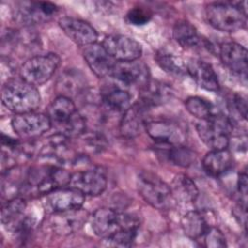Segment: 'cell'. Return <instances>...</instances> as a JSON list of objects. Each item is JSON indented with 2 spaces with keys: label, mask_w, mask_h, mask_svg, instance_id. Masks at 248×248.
Segmentation results:
<instances>
[{
  "label": "cell",
  "mask_w": 248,
  "mask_h": 248,
  "mask_svg": "<svg viewBox=\"0 0 248 248\" xmlns=\"http://www.w3.org/2000/svg\"><path fill=\"white\" fill-rule=\"evenodd\" d=\"M93 232L113 246H130L140 228V219L134 214L102 207L89 217Z\"/></svg>",
  "instance_id": "6da1fadb"
},
{
  "label": "cell",
  "mask_w": 248,
  "mask_h": 248,
  "mask_svg": "<svg viewBox=\"0 0 248 248\" xmlns=\"http://www.w3.org/2000/svg\"><path fill=\"white\" fill-rule=\"evenodd\" d=\"M1 98L4 107L16 114L34 111L41 104L37 86L21 78L7 80L2 87Z\"/></svg>",
  "instance_id": "7a4b0ae2"
},
{
  "label": "cell",
  "mask_w": 248,
  "mask_h": 248,
  "mask_svg": "<svg viewBox=\"0 0 248 248\" xmlns=\"http://www.w3.org/2000/svg\"><path fill=\"white\" fill-rule=\"evenodd\" d=\"M208 23L215 29L232 33L241 30L247 23L246 2H213L205 7Z\"/></svg>",
  "instance_id": "3957f363"
},
{
  "label": "cell",
  "mask_w": 248,
  "mask_h": 248,
  "mask_svg": "<svg viewBox=\"0 0 248 248\" xmlns=\"http://www.w3.org/2000/svg\"><path fill=\"white\" fill-rule=\"evenodd\" d=\"M137 189L140 196L156 209L166 210L174 203L170 186L152 171L142 170L139 172Z\"/></svg>",
  "instance_id": "277c9868"
},
{
  "label": "cell",
  "mask_w": 248,
  "mask_h": 248,
  "mask_svg": "<svg viewBox=\"0 0 248 248\" xmlns=\"http://www.w3.org/2000/svg\"><path fill=\"white\" fill-rule=\"evenodd\" d=\"M196 129L202 141L210 150H215L228 148L233 126L226 115L213 113L208 118L200 120Z\"/></svg>",
  "instance_id": "5b68a950"
},
{
  "label": "cell",
  "mask_w": 248,
  "mask_h": 248,
  "mask_svg": "<svg viewBox=\"0 0 248 248\" xmlns=\"http://www.w3.org/2000/svg\"><path fill=\"white\" fill-rule=\"evenodd\" d=\"M60 62V57L53 52L34 55L21 65L20 78L35 86L42 85L54 75Z\"/></svg>",
  "instance_id": "8992f818"
},
{
  "label": "cell",
  "mask_w": 248,
  "mask_h": 248,
  "mask_svg": "<svg viewBox=\"0 0 248 248\" xmlns=\"http://www.w3.org/2000/svg\"><path fill=\"white\" fill-rule=\"evenodd\" d=\"M59 8L47 1L18 2L14 9V18L24 26H33L50 20Z\"/></svg>",
  "instance_id": "52a82bcc"
},
{
  "label": "cell",
  "mask_w": 248,
  "mask_h": 248,
  "mask_svg": "<svg viewBox=\"0 0 248 248\" xmlns=\"http://www.w3.org/2000/svg\"><path fill=\"white\" fill-rule=\"evenodd\" d=\"M14 132L21 139L34 140L48 132L52 126L47 114L34 111L16 114L11 121Z\"/></svg>",
  "instance_id": "ba28073f"
},
{
  "label": "cell",
  "mask_w": 248,
  "mask_h": 248,
  "mask_svg": "<svg viewBox=\"0 0 248 248\" xmlns=\"http://www.w3.org/2000/svg\"><path fill=\"white\" fill-rule=\"evenodd\" d=\"M84 201L85 195L70 186L56 188L43 196V205L49 214L81 208Z\"/></svg>",
  "instance_id": "9c48e42d"
},
{
  "label": "cell",
  "mask_w": 248,
  "mask_h": 248,
  "mask_svg": "<svg viewBox=\"0 0 248 248\" xmlns=\"http://www.w3.org/2000/svg\"><path fill=\"white\" fill-rule=\"evenodd\" d=\"M144 130L153 140L164 145L183 144L187 137L184 126L170 119L147 121Z\"/></svg>",
  "instance_id": "30bf717a"
},
{
  "label": "cell",
  "mask_w": 248,
  "mask_h": 248,
  "mask_svg": "<svg viewBox=\"0 0 248 248\" xmlns=\"http://www.w3.org/2000/svg\"><path fill=\"white\" fill-rule=\"evenodd\" d=\"M104 48L116 62L138 60L142 53L141 45L135 39L120 34H111L103 40Z\"/></svg>",
  "instance_id": "8fae6325"
},
{
  "label": "cell",
  "mask_w": 248,
  "mask_h": 248,
  "mask_svg": "<svg viewBox=\"0 0 248 248\" xmlns=\"http://www.w3.org/2000/svg\"><path fill=\"white\" fill-rule=\"evenodd\" d=\"M68 186L80 191L85 196L96 197L106 190L108 178L101 168H93L72 173Z\"/></svg>",
  "instance_id": "7c38bea8"
},
{
  "label": "cell",
  "mask_w": 248,
  "mask_h": 248,
  "mask_svg": "<svg viewBox=\"0 0 248 248\" xmlns=\"http://www.w3.org/2000/svg\"><path fill=\"white\" fill-rule=\"evenodd\" d=\"M58 25L75 44L85 46L97 42L98 33L87 21L73 16H63L58 20Z\"/></svg>",
  "instance_id": "4fadbf2b"
},
{
  "label": "cell",
  "mask_w": 248,
  "mask_h": 248,
  "mask_svg": "<svg viewBox=\"0 0 248 248\" xmlns=\"http://www.w3.org/2000/svg\"><path fill=\"white\" fill-rule=\"evenodd\" d=\"M109 76L126 85H138L140 87L150 79L148 67L143 62H139L138 60L115 61Z\"/></svg>",
  "instance_id": "5bb4252c"
},
{
  "label": "cell",
  "mask_w": 248,
  "mask_h": 248,
  "mask_svg": "<svg viewBox=\"0 0 248 248\" xmlns=\"http://www.w3.org/2000/svg\"><path fill=\"white\" fill-rule=\"evenodd\" d=\"M88 219V212L81 207L74 210L51 213L49 225L55 233L69 235L79 231Z\"/></svg>",
  "instance_id": "9a60e30c"
},
{
  "label": "cell",
  "mask_w": 248,
  "mask_h": 248,
  "mask_svg": "<svg viewBox=\"0 0 248 248\" xmlns=\"http://www.w3.org/2000/svg\"><path fill=\"white\" fill-rule=\"evenodd\" d=\"M219 57L226 68L246 79L247 50L242 45L235 42L223 43L219 47Z\"/></svg>",
  "instance_id": "2e32d148"
},
{
  "label": "cell",
  "mask_w": 248,
  "mask_h": 248,
  "mask_svg": "<svg viewBox=\"0 0 248 248\" xmlns=\"http://www.w3.org/2000/svg\"><path fill=\"white\" fill-rule=\"evenodd\" d=\"M150 108L145 107L140 102H136L134 105L123 112L120 121L119 130L123 137L133 139L140 134L147 123V112Z\"/></svg>",
  "instance_id": "e0dca14e"
},
{
  "label": "cell",
  "mask_w": 248,
  "mask_h": 248,
  "mask_svg": "<svg viewBox=\"0 0 248 248\" xmlns=\"http://www.w3.org/2000/svg\"><path fill=\"white\" fill-rule=\"evenodd\" d=\"M82 56L90 70L98 78L109 76L115 63L106 51L103 45L97 42L82 46Z\"/></svg>",
  "instance_id": "ac0fdd59"
},
{
  "label": "cell",
  "mask_w": 248,
  "mask_h": 248,
  "mask_svg": "<svg viewBox=\"0 0 248 248\" xmlns=\"http://www.w3.org/2000/svg\"><path fill=\"white\" fill-rule=\"evenodd\" d=\"M187 74L196 81V83L202 89L216 92L220 88L218 76L211 66V64L201 60L192 58L187 63Z\"/></svg>",
  "instance_id": "d6986e66"
},
{
  "label": "cell",
  "mask_w": 248,
  "mask_h": 248,
  "mask_svg": "<svg viewBox=\"0 0 248 248\" xmlns=\"http://www.w3.org/2000/svg\"><path fill=\"white\" fill-rule=\"evenodd\" d=\"M172 90L168 84L159 80L149 79L140 87L139 102L151 108L168 103L172 98Z\"/></svg>",
  "instance_id": "ffe728a7"
},
{
  "label": "cell",
  "mask_w": 248,
  "mask_h": 248,
  "mask_svg": "<svg viewBox=\"0 0 248 248\" xmlns=\"http://www.w3.org/2000/svg\"><path fill=\"white\" fill-rule=\"evenodd\" d=\"M232 166L233 157L228 148L210 150L202 159L204 171L212 177H219L225 174Z\"/></svg>",
  "instance_id": "44dd1931"
},
{
  "label": "cell",
  "mask_w": 248,
  "mask_h": 248,
  "mask_svg": "<svg viewBox=\"0 0 248 248\" xmlns=\"http://www.w3.org/2000/svg\"><path fill=\"white\" fill-rule=\"evenodd\" d=\"M77 111L76 105L70 97L59 95L48 106L46 114L49 117L51 124L60 129Z\"/></svg>",
  "instance_id": "7402d4cb"
},
{
  "label": "cell",
  "mask_w": 248,
  "mask_h": 248,
  "mask_svg": "<svg viewBox=\"0 0 248 248\" xmlns=\"http://www.w3.org/2000/svg\"><path fill=\"white\" fill-rule=\"evenodd\" d=\"M170 186L171 195L174 202L192 203L199 197V189L195 182L186 174H177L174 176Z\"/></svg>",
  "instance_id": "603a6c76"
},
{
  "label": "cell",
  "mask_w": 248,
  "mask_h": 248,
  "mask_svg": "<svg viewBox=\"0 0 248 248\" xmlns=\"http://www.w3.org/2000/svg\"><path fill=\"white\" fill-rule=\"evenodd\" d=\"M26 201L22 197H14L8 200L1 209V223L9 231L13 232L19 222L25 217Z\"/></svg>",
  "instance_id": "cb8c5ba5"
},
{
  "label": "cell",
  "mask_w": 248,
  "mask_h": 248,
  "mask_svg": "<svg viewBox=\"0 0 248 248\" xmlns=\"http://www.w3.org/2000/svg\"><path fill=\"white\" fill-rule=\"evenodd\" d=\"M210 226L206 215L200 210H189L181 218L184 233L194 240H199Z\"/></svg>",
  "instance_id": "d4e9b609"
},
{
  "label": "cell",
  "mask_w": 248,
  "mask_h": 248,
  "mask_svg": "<svg viewBox=\"0 0 248 248\" xmlns=\"http://www.w3.org/2000/svg\"><path fill=\"white\" fill-rule=\"evenodd\" d=\"M172 36L175 42L186 49L198 47L204 42L199 35L197 28L187 20H179L174 24Z\"/></svg>",
  "instance_id": "484cf974"
},
{
  "label": "cell",
  "mask_w": 248,
  "mask_h": 248,
  "mask_svg": "<svg viewBox=\"0 0 248 248\" xmlns=\"http://www.w3.org/2000/svg\"><path fill=\"white\" fill-rule=\"evenodd\" d=\"M155 60L159 67L169 75L173 77H182L187 74V66L185 61L179 55L166 48L157 50Z\"/></svg>",
  "instance_id": "4316f807"
},
{
  "label": "cell",
  "mask_w": 248,
  "mask_h": 248,
  "mask_svg": "<svg viewBox=\"0 0 248 248\" xmlns=\"http://www.w3.org/2000/svg\"><path fill=\"white\" fill-rule=\"evenodd\" d=\"M104 104L111 110L124 112L132 105L131 94L119 87L108 88L102 95Z\"/></svg>",
  "instance_id": "83f0119b"
},
{
  "label": "cell",
  "mask_w": 248,
  "mask_h": 248,
  "mask_svg": "<svg viewBox=\"0 0 248 248\" xmlns=\"http://www.w3.org/2000/svg\"><path fill=\"white\" fill-rule=\"evenodd\" d=\"M170 148L166 150V156L168 160L179 167H189L196 161V153L190 148L179 144V145H169Z\"/></svg>",
  "instance_id": "f1b7e54d"
},
{
  "label": "cell",
  "mask_w": 248,
  "mask_h": 248,
  "mask_svg": "<svg viewBox=\"0 0 248 248\" xmlns=\"http://www.w3.org/2000/svg\"><path fill=\"white\" fill-rule=\"evenodd\" d=\"M185 108L190 114L200 120H203L211 116L213 111V105L204 98L199 96H191L185 101Z\"/></svg>",
  "instance_id": "f546056e"
},
{
  "label": "cell",
  "mask_w": 248,
  "mask_h": 248,
  "mask_svg": "<svg viewBox=\"0 0 248 248\" xmlns=\"http://www.w3.org/2000/svg\"><path fill=\"white\" fill-rule=\"evenodd\" d=\"M82 78L83 76L78 71L70 70L68 72H64L60 77L57 85L63 92H66L64 96L69 97V94H76L81 91L84 86Z\"/></svg>",
  "instance_id": "4dcf8cb0"
},
{
  "label": "cell",
  "mask_w": 248,
  "mask_h": 248,
  "mask_svg": "<svg viewBox=\"0 0 248 248\" xmlns=\"http://www.w3.org/2000/svg\"><path fill=\"white\" fill-rule=\"evenodd\" d=\"M152 16L153 13L149 8L144 6H135L127 12L125 20L128 24L134 26H142L151 20Z\"/></svg>",
  "instance_id": "1f68e13d"
},
{
  "label": "cell",
  "mask_w": 248,
  "mask_h": 248,
  "mask_svg": "<svg viewBox=\"0 0 248 248\" xmlns=\"http://www.w3.org/2000/svg\"><path fill=\"white\" fill-rule=\"evenodd\" d=\"M199 240H202V245L208 248H222L227 246L225 235L218 228L213 225H211L206 230V232Z\"/></svg>",
  "instance_id": "d6a6232c"
},
{
  "label": "cell",
  "mask_w": 248,
  "mask_h": 248,
  "mask_svg": "<svg viewBox=\"0 0 248 248\" xmlns=\"http://www.w3.org/2000/svg\"><path fill=\"white\" fill-rule=\"evenodd\" d=\"M232 105L237 113L242 117V119H246L247 117V101L246 97L240 93H235L232 98Z\"/></svg>",
  "instance_id": "836d02e7"
},
{
  "label": "cell",
  "mask_w": 248,
  "mask_h": 248,
  "mask_svg": "<svg viewBox=\"0 0 248 248\" xmlns=\"http://www.w3.org/2000/svg\"><path fill=\"white\" fill-rule=\"evenodd\" d=\"M247 174L246 172H240L237 177L236 181V186H237V191L240 195V200L244 203H246V196H247Z\"/></svg>",
  "instance_id": "e575fe53"
}]
</instances>
